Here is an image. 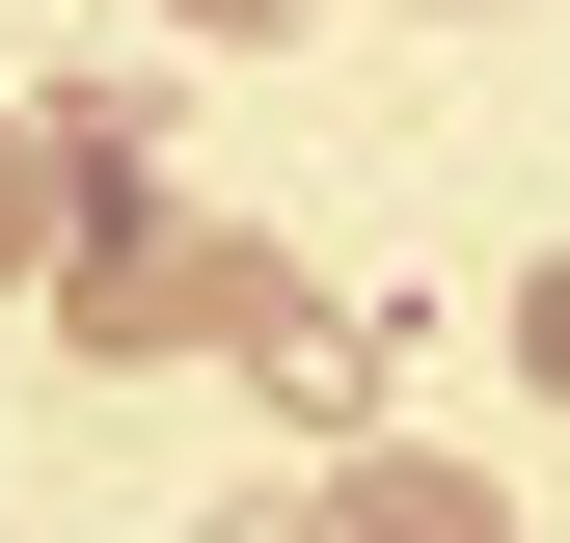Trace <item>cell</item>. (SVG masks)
I'll list each match as a JSON object with an SVG mask.
<instances>
[{"label":"cell","mask_w":570,"mask_h":543,"mask_svg":"<svg viewBox=\"0 0 570 543\" xmlns=\"http://www.w3.org/2000/svg\"><path fill=\"white\" fill-rule=\"evenodd\" d=\"M245 299H272L245 245H164V218L109 190V245H82V326H109V354H164V326H245Z\"/></svg>","instance_id":"6da1fadb"},{"label":"cell","mask_w":570,"mask_h":543,"mask_svg":"<svg viewBox=\"0 0 570 543\" xmlns=\"http://www.w3.org/2000/svg\"><path fill=\"white\" fill-rule=\"evenodd\" d=\"M326 543H517V516H489V462H353Z\"/></svg>","instance_id":"7a4b0ae2"},{"label":"cell","mask_w":570,"mask_h":543,"mask_svg":"<svg viewBox=\"0 0 570 543\" xmlns=\"http://www.w3.org/2000/svg\"><path fill=\"white\" fill-rule=\"evenodd\" d=\"M55 245V164H28V109H0V272H28Z\"/></svg>","instance_id":"3957f363"},{"label":"cell","mask_w":570,"mask_h":543,"mask_svg":"<svg viewBox=\"0 0 570 543\" xmlns=\"http://www.w3.org/2000/svg\"><path fill=\"white\" fill-rule=\"evenodd\" d=\"M517 354H543V381H570V272H543V299H517Z\"/></svg>","instance_id":"277c9868"}]
</instances>
